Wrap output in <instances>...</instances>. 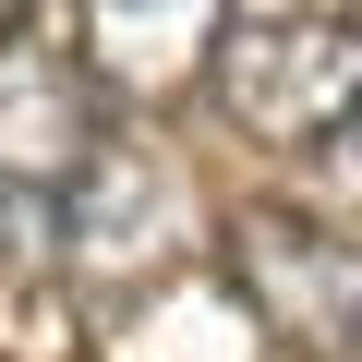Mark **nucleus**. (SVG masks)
<instances>
[{
	"instance_id": "obj_6",
	"label": "nucleus",
	"mask_w": 362,
	"mask_h": 362,
	"mask_svg": "<svg viewBox=\"0 0 362 362\" xmlns=\"http://www.w3.org/2000/svg\"><path fill=\"white\" fill-rule=\"evenodd\" d=\"M302 157H314V181H326V206H362V97H350Z\"/></svg>"
},
{
	"instance_id": "obj_7",
	"label": "nucleus",
	"mask_w": 362,
	"mask_h": 362,
	"mask_svg": "<svg viewBox=\"0 0 362 362\" xmlns=\"http://www.w3.org/2000/svg\"><path fill=\"white\" fill-rule=\"evenodd\" d=\"M25 13H37V0H0V37H13V25H25Z\"/></svg>"
},
{
	"instance_id": "obj_3",
	"label": "nucleus",
	"mask_w": 362,
	"mask_h": 362,
	"mask_svg": "<svg viewBox=\"0 0 362 362\" xmlns=\"http://www.w3.org/2000/svg\"><path fill=\"white\" fill-rule=\"evenodd\" d=\"M181 254H194V218H181V181L133 145V133H97L73 194H61V278H85L97 302H133V278L157 290Z\"/></svg>"
},
{
	"instance_id": "obj_4",
	"label": "nucleus",
	"mask_w": 362,
	"mask_h": 362,
	"mask_svg": "<svg viewBox=\"0 0 362 362\" xmlns=\"http://www.w3.org/2000/svg\"><path fill=\"white\" fill-rule=\"evenodd\" d=\"M230 266L254 278V314L302 350V362H362V206H278V218H242Z\"/></svg>"
},
{
	"instance_id": "obj_5",
	"label": "nucleus",
	"mask_w": 362,
	"mask_h": 362,
	"mask_svg": "<svg viewBox=\"0 0 362 362\" xmlns=\"http://www.w3.org/2000/svg\"><path fill=\"white\" fill-rule=\"evenodd\" d=\"M206 37H218V0H85V37L73 61L97 73V97H181L206 73Z\"/></svg>"
},
{
	"instance_id": "obj_2",
	"label": "nucleus",
	"mask_w": 362,
	"mask_h": 362,
	"mask_svg": "<svg viewBox=\"0 0 362 362\" xmlns=\"http://www.w3.org/2000/svg\"><path fill=\"white\" fill-rule=\"evenodd\" d=\"M97 133H109V109L73 49H37V37L0 49V278L61 266V194Z\"/></svg>"
},
{
	"instance_id": "obj_1",
	"label": "nucleus",
	"mask_w": 362,
	"mask_h": 362,
	"mask_svg": "<svg viewBox=\"0 0 362 362\" xmlns=\"http://www.w3.org/2000/svg\"><path fill=\"white\" fill-rule=\"evenodd\" d=\"M206 97H218V121L230 133H254V145H314L350 97H362V13H314V0H266V13H218V37H206V73H194Z\"/></svg>"
}]
</instances>
